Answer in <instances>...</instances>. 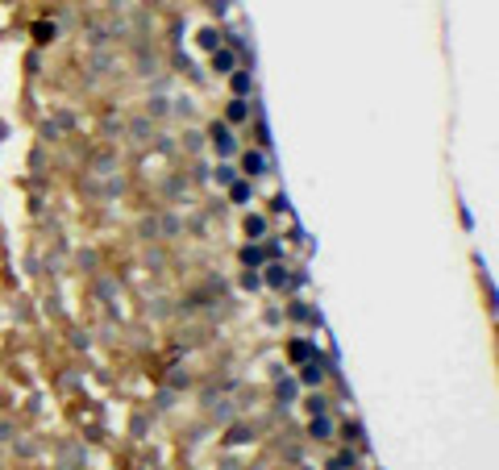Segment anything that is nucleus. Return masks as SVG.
I'll return each mask as SVG.
<instances>
[{
	"mask_svg": "<svg viewBox=\"0 0 499 470\" xmlns=\"http://www.w3.org/2000/svg\"><path fill=\"white\" fill-rule=\"evenodd\" d=\"M241 171H246V175H263V171H267V158H263L258 150H246V154H241Z\"/></svg>",
	"mask_w": 499,
	"mask_h": 470,
	"instance_id": "1",
	"label": "nucleus"
},
{
	"mask_svg": "<svg viewBox=\"0 0 499 470\" xmlns=\"http://www.w3.org/2000/svg\"><path fill=\"white\" fill-rule=\"evenodd\" d=\"M213 141H217L221 154H233V150H237V141H233V134H229L225 125H213Z\"/></svg>",
	"mask_w": 499,
	"mask_h": 470,
	"instance_id": "2",
	"label": "nucleus"
},
{
	"mask_svg": "<svg viewBox=\"0 0 499 470\" xmlns=\"http://www.w3.org/2000/svg\"><path fill=\"white\" fill-rule=\"evenodd\" d=\"M213 67H217L221 75H229V71H233V54H229L225 46H217V50H213Z\"/></svg>",
	"mask_w": 499,
	"mask_h": 470,
	"instance_id": "3",
	"label": "nucleus"
},
{
	"mask_svg": "<svg viewBox=\"0 0 499 470\" xmlns=\"http://www.w3.org/2000/svg\"><path fill=\"white\" fill-rule=\"evenodd\" d=\"M246 117H250V108H246V100H241V96H233V100H229V121L237 125V121H246Z\"/></svg>",
	"mask_w": 499,
	"mask_h": 470,
	"instance_id": "4",
	"label": "nucleus"
},
{
	"mask_svg": "<svg viewBox=\"0 0 499 470\" xmlns=\"http://www.w3.org/2000/svg\"><path fill=\"white\" fill-rule=\"evenodd\" d=\"M263 258H267V250H263V246H246V250H241V262H246V267H258Z\"/></svg>",
	"mask_w": 499,
	"mask_h": 470,
	"instance_id": "5",
	"label": "nucleus"
},
{
	"mask_svg": "<svg viewBox=\"0 0 499 470\" xmlns=\"http://www.w3.org/2000/svg\"><path fill=\"white\" fill-rule=\"evenodd\" d=\"M267 283H271V287H287V271H283L279 262H274V267H267Z\"/></svg>",
	"mask_w": 499,
	"mask_h": 470,
	"instance_id": "6",
	"label": "nucleus"
},
{
	"mask_svg": "<svg viewBox=\"0 0 499 470\" xmlns=\"http://www.w3.org/2000/svg\"><path fill=\"white\" fill-rule=\"evenodd\" d=\"M229 196H233L237 204H246V200H250V184H246V179H241V184L233 179V184H229Z\"/></svg>",
	"mask_w": 499,
	"mask_h": 470,
	"instance_id": "7",
	"label": "nucleus"
},
{
	"mask_svg": "<svg viewBox=\"0 0 499 470\" xmlns=\"http://www.w3.org/2000/svg\"><path fill=\"white\" fill-rule=\"evenodd\" d=\"M250 92V75L246 71H233V96H246Z\"/></svg>",
	"mask_w": 499,
	"mask_h": 470,
	"instance_id": "8",
	"label": "nucleus"
},
{
	"mask_svg": "<svg viewBox=\"0 0 499 470\" xmlns=\"http://www.w3.org/2000/svg\"><path fill=\"white\" fill-rule=\"evenodd\" d=\"M246 234L263 237V234H267V221H263V217H246Z\"/></svg>",
	"mask_w": 499,
	"mask_h": 470,
	"instance_id": "9",
	"label": "nucleus"
},
{
	"mask_svg": "<svg viewBox=\"0 0 499 470\" xmlns=\"http://www.w3.org/2000/svg\"><path fill=\"white\" fill-rule=\"evenodd\" d=\"M300 379H304L308 387H317L320 379H324V371H320V362H312V367H304V375H300Z\"/></svg>",
	"mask_w": 499,
	"mask_h": 470,
	"instance_id": "10",
	"label": "nucleus"
},
{
	"mask_svg": "<svg viewBox=\"0 0 499 470\" xmlns=\"http://www.w3.org/2000/svg\"><path fill=\"white\" fill-rule=\"evenodd\" d=\"M200 42H204V46H208V50H217V46H221V42H225V38H221L217 30H204V34H200Z\"/></svg>",
	"mask_w": 499,
	"mask_h": 470,
	"instance_id": "11",
	"label": "nucleus"
},
{
	"mask_svg": "<svg viewBox=\"0 0 499 470\" xmlns=\"http://www.w3.org/2000/svg\"><path fill=\"white\" fill-rule=\"evenodd\" d=\"M308 354H312V345H308V341H296V345H291V358H296V362H304Z\"/></svg>",
	"mask_w": 499,
	"mask_h": 470,
	"instance_id": "12",
	"label": "nucleus"
},
{
	"mask_svg": "<svg viewBox=\"0 0 499 470\" xmlns=\"http://www.w3.org/2000/svg\"><path fill=\"white\" fill-rule=\"evenodd\" d=\"M217 179H221V184H233V179H237V171H233V167H217Z\"/></svg>",
	"mask_w": 499,
	"mask_h": 470,
	"instance_id": "13",
	"label": "nucleus"
},
{
	"mask_svg": "<svg viewBox=\"0 0 499 470\" xmlns=\"http://www.w3.org/2000/svg\"><path fill=\"white\" fill-rule=\"evenodd\" d=\"M312 433H317V437H329V421H324L320 412H317V421H312Z\"/></svg>",
	"mask_w": 499,
	"mask_h": 470,
	"instance_id": "14",
	"label": "nucleus"
},
{
	"mask_svg": "<svg viewBox=\"0 0 499 470\" xmlns=\"http://www.w3.org/2000/svg\"><path fill=\"white\" fill-rule=\"evenodd\" d=\"M346 466H354V454H341V458H333V470H346Z\"/></svg>",
	"mask_w": 499,
	"mask_h": 470,
	"instance_id": "15",
	"label": "nucleus"
}]
</instances>
